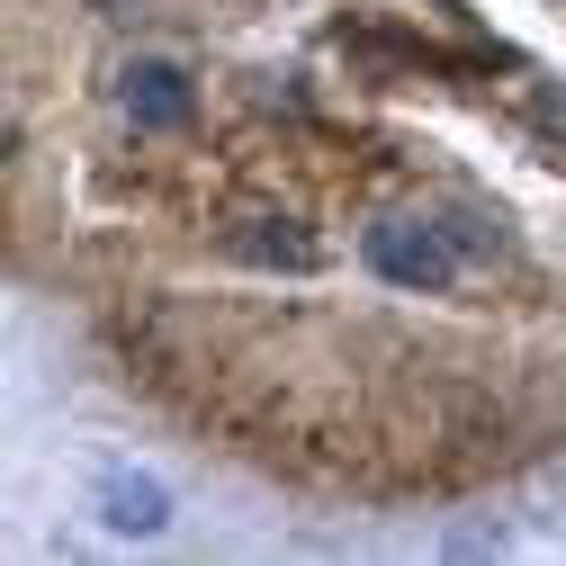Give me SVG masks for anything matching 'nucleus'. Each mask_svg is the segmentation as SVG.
I'll return each instance as SVG.
<instances>
[{
	"instance_id": "nucleus-3",
	"label": "nucleus",
	"mask_w": 566,
	"mask_h": 566,
	"mask_svg": "<svg viewBox=\"0 0 566 566\" xmlns=\"http://www.w3.org/2000/svg\"><path fill=\"white\" fill-rule=\"evenodd\" d=\"M99 504H108V522H117V531H163V522H171V494H163L154 476H108Z\"/></svg>"
},
{
	"instance_id": "nucleus-4",
	"label": "nucleus",
	"mask_w": 566,
	"mask_h": 566,
	"mask_svg": "<svg viewBox=\"0 0 566 566\" xmlns=\"http://www.w3.org/2000/svg\"><path fill=\"white\" fill-rule=\"evenodd\" d=\"M0 145H10V126H0Z\"/></svg>"
},
{
	"instance_id": "nucleus-2",
	"label": "nucleus",
	"mask_w": 566,
	"mask_h": 566,
	"mask_svg": "<svg viewBox=\"0 0 566 566\" xmlns=\"http://www.w3.org/2000/svg\"><path fill=\"white\" fill-rule=\"evenodd\" d=\"M126 117L154 126V135L189 126V73H180V63H135V73H126Z\"/></svg>"
},
{
	"instance_id": "nucleus-1",
	"label": "nucleus",
	"mask_w": 566,
	"mask_h": 566,
	"mask_svg": "<svg viewBox=\"0 0 566 566\" xmlns=\"http://www.w3.org/2000/svg\"><path fill=\"white\" fill-rule=\"evenodd\" d=\"M369 270L387 279V289H413V297H432L459 279V234L441 217H378L369 226Z\"/></svg>"
}]
</instances>
